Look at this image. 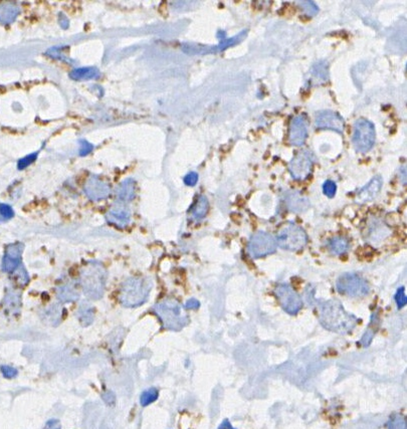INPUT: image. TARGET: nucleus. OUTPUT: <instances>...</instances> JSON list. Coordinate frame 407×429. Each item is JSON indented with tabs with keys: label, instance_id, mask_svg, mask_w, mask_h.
<instances>
[{
	"label": "nucleus",
	"instance_id": "f257e3e1",
	"mask_svg": "<svg viewBox=\"0 0 407 429\" xmlns=\"http://www.w3.org/2000/svg\"><path fill=\"white\" fill-rule=\"evenodd\" d=\"M320 322L327 330L346 334L355 328L357 319L347 313L337 299H330L320 307Z\"/></svg>",
	"mask_w": 407,
	"mask_h": 429
},
{
	"label": "nucleus",
	"instance_id": "f03ea898",
	"mask_svg": "<svg viewBox=\"0 0 407 429\" xmlns=\"http://www.w3.org/2000/svg\"><path fill=\"white\" fill-rule=\"evenodd\" d=\"M107 270L97 262L85 265L80 272V284L83 294L91 299H100L105 293Z\"/></svg>",
	"mask_w": 407,
	"mask_h": 429
},
{
	"label": "nucleus",
	"instance_id": "7ed1b4c3",
	"mask_svg": "<svg viewBox=\"0 0 407 429\" xmlns=\"http://www.w3.org/2000/svg\"><path fill=\"white\" fill-rule=\"evenodd\" d=\"M152 287V282L148 278L131 276L122 284L119 293V301L127 308L139 307L148 299Z\"/></svg>",
	"mask_w": 407,
	"mask_h": 429
},
{
	"label": "nucleus",
	"instance_id": "20e7f679",
	"mask_svg": "<svg viewBox=\"0 0 407 429\" xmlns=\"http://www.w3.org/2000/svg\"><path fill=\"white\" fill-rule=\"evenodd\" d=\"M164 329L180 331L189 323V318L183 307L174 298H166L153 307Z\"/></svg>",
	"mask_w": 407,
	"mask_h": 429
},
{
	"label": "nucleus",
	"instance_id": "39448f33",
	"mask_svg": "<svg viewBox=\"0 0 407 429\" xmlns=\"http://www.w3.org/2000/svg\"><path fill=\"white\" fill-rule=\"evenodd\" d=\"M376 131L372 122L367 119H358L354 124L352 144L358 153H367L373 148Z\"/></svg>",
	"mask_w": 407,
	"mask_h": 429
},
{
	"label": "nucleus",
	"instance_id": "423d86ee",
	"mask_svg": "<svg viewBox=\"0 0 407 429\" xmlns=\"http://www.w3.org/2000/svg\"><path fill=\"white\" fill-rule=\"evenodd\" d=\"M276 244L285 250H301L308 242L306 231L295 223H288L277 233Z\"/></svg>",
	"mask_w": 407,
	"mask_h": 429
},
{
	"label": "nucleus",
	"instance_id": "0eeeda50",
	"mask_svg": "<svg viewBox=\"0 0 407 429\" xmlns=\"http://www.w3.org/2000/svg\"><path fill=\"white\" fill-rule=\"evenodd\" d=\"M336 288L340 294L352 297L365 296L370 292L368 283L362 276L353 272L342 274L337 280Z\"/></svg>",
	"mask_w": 407,
	"mask_h": 429
},
{
	"label": "nucleus",
	"instance_id": "6e6552de",
	"mask_svg": "<svg viewBox=\"0 0 407 429\" xmlns=\"http://www.w3.org/2000/svg\"><path fill=\"white\" fill-rule=\"evenodd\" d=\"M315 163V155L308 149L299 151L290 162L289 170L296 180H304L312 172Z\"/></svg>",
	"mask_w": 407,
	"mask_h": 429
},
{
	"label": "nucleus",
	"instance_id": "1a4fd4ad",
	"mask_svg": "<svg viewBox=\"0 0 407 429\" xmlns=\"http://www.w3.org/2000/svg\"><path fill=\"white\" fill-rule=\"evenodd\" d=\"M276 241L271 234L264 231L254 233L248 242L249 254L258 259L273 253L276 250Z\"/></svg>",
	"mask_w": 407,
	"mask_h": 429
},
{
	"label": "nucleus",
	"instance_id": "9d476101",
	"mask_svg": "<svg viewBox=\"0 0 407 429\" xmlns=\"http://www.w3.org/2000/svg\"><path fill=\"white\" fill-rule=\"evenodd\" d=\"M274 294L277 296L278 301H280L283 310L288 314L296 315L303 308V301L301 296L292 289L290 285H278L274 290Z\"/></svg>",
	"mask_w": 407,
	"mask_h": 429
},
{
	"label": "nucleus",
	"instance_id": "9b49d317",
	"mask_svg": "<svg viewBox=\"0 0 407 429\" xmlns=\"http://www.w3.org/2000/svg\"><path fill=\"white\" fill-rule=\"evenodd\" d=\"M344 126V119L336 112L325 110L319 112L316 116V127L321 130H333L342 134Z\"/></svg>",
	"mask_w": 407,
	"mask_h": 429
},
{
	"label": "nucleus",
	"instance_id": "f8f14e48",
	"mask_svg": "<svg viewBox=\"0 0 407 429\" xmlns=\"http://www.w3.org/2000/svg\"><path fill=\"white\" fill-rule=\"evenodd\" d=\"M85 195L93 201H100L108 198L111 193L110 185L99 176L92 175L83 186Z\"/></svg>",
	"mask_w": 407,
	"mask_h": 429
},
{
	"label": "nucleus",
	"instance_id": "ddd939ff",
	"mask_svg": "<svg viewBox=\"0 0 407 429\" xmlns=\"http://www.w3.org/2000/svg\"><path fill=\"white\" fill-rule=\"evenodd\" d=\"M308 137V120L305 115L296 116L290 126L289 142L293 146H303Z\"/></svg>",
	"mask_w": 407,
	"mask_h": 429
},
{
	"label": "nucleus",
	"instance_id": "4468645a",
	"mask_svg": "<svg viewBox=\"0 0 407 429\" xmlns=\"http://www.w3.org/2000/svg\"><path fill=\"white\" fill-rule=\"evenodd\" d=\"M25 250V244L21 242L11 243L5 249L2 260V269L5 272L12 273L21 265V255Z\"/></svg>",
	"mask_w": 407,
	"mask_h": 429
},
{
	"label": "nucleus",
	"instance_id": "2eb2a0df",
	"mask_svg": "<svg viewBox=\"0 0 407 429\" xmlns=\"http://www.w3.org/2000/svg\"><path fill=\"white\" fill-rule=\"evenodd\" d=\"M106 220L110 224L115 225L119 228H124L130 223L131 212L130 209L122 202L112 206V208L107 212Z\"/></svg>",
	"mask_w": 407,
	"mask_h": 429
},
{
	"label": "nucleus",
	"instance_id": "dca6fc26",
	"mask_svg": "<svg viewBox=\"0 0 407 429\" xmlns=\"http://www.w3.org/2000/svg\"><path fill=\"white\" fill-rule=\"evenodd\" d=\"M382 184L383 180L381 176H375L374 178H372V180L367 185L359 190L357 194V201L360 203H365L375 199L382 188Z\"/></svg>",
	"mask_w": 407,
	"mask_h": 429
},
{
	"label": "nucleus",
	"instance_id": "f3484780",
	"mask_svg": "<svg viewBox=\"0 0 407 429\" xmlns=\"http://www.w3.org/2000/svg\"><path fill=\"white\" fill-rule=\"evenodd\" d=\"M285 202L288 208L295 213H302L310 207L309 199L298 191H288L285 194Z\"/></svg>",
	"mask_w": 407,
	"mask_h": 429
},
{
	"label": "nucleus",
	"instance_id": "a211bd4d",
	"mask_svg": "<svg viewBox=\"0 0 407 429\" xmlns=\"http://www.w3.org/2000/svg\"><path fill=\"white\" fill-rule=\"evenodd\" d=\"M246 34H247V29H244V30L241 31L240 33H238L237 35H234L233 37L228 38L226 36L225 31L219 30L217 32V35L219 38V44L217 47H211L209 49V53H219V52L227 50L235 45H238L246 37Z\"/></svg>",
	"mask_w": 407,
	"mask_h": 429
},
{
	"label": "nucleus",
	"instance_id": "6ab92c4d",
	"mask_svg": "<svg viewBox=\"0 0 407 429\" xmlns=\"http://www.w3.org/2000/svg\"><path fill=\"white\" fill-rule=\"evenodd\" d=\"M116 195L120 202H130L136 196V182L132 178H128L121 182L116 190Z\"/></svg>",
	"mask_w": 407,
	"mask_h": 429
},
{
	"label": "nucleus",
	"instance_id": "aec40b11",
	"mask_svg": "<svg viewBox=\"0 0 407 429\" xmlns=\"http://www.w3.org/2000/svg\"><path fill=\"white\" fill-rule=\"evenodd\" d=\"M56 295L61 303H72L80 298V291L74 282H68L57 287Z\"/></svg>",
	"mask_w": 407,
	"mask_h": 429
},
{
	"label": "nucleus",
	"instance_id": "412c9836",
	"mask_svg": "<svg viewBox=\"0 0 407 429\" xmlns=\"http://www.w3.org/2000/svg\"><path fill=\"white\" fill-rule=\"evenodd\" d=\"M3 308L7 315L16 316L20 312L21 297L20 294L15 291H9L4 297Z\"/></svg>",
	"mask_w": 407,
	"mask_h": 429
},
{
	"label": "nucleus",
	"instance_id": "4be33fe9",
	"mask_svg": "<svg viewBox=\"0 0 407 429\" xmlns=\"http://www.w3.org/2000/svg\"><path fill=\"white\" fill-rule=\"evenodd\" d=\"M101 76V72L95 67H83L73 70L70 74V78L77 81H84L96 80Z\"/></svg>",
	"mask_w": 407,
	"mask_h": 429
},
{
	"label": "nucleus",
	"instance_id": "5701e85b",
	"mask_svg": "<svg viewBox=\"0 0 407 429\" xmlns=\"http://www.w3.org/2000/svg\"><path fill=\"white\" fill-rule=\"evenodd\" d=\"M20 12L18 5L13 2H5L0 4V24L10 25L16 19Z\"/></svg>",
	"mask_w": 407,
	"mask_h": 429
},
{
	"label": "nucleus",
	"instance_id": "b1692460",
	"mask_svg": "<svg viewBox=\"0 0 407 429\" xmlns=\"http://www.w3.org/2000/svg\"><path fill=\"white\" fill-rule=\"evenodd\" d=\"M78 316L80 323L83 327H87L93 323L95 319V309L88 302H82L79 308Z\"/></svg>",
	"mask_w": 407,
	"mask_h": 429
},
{
	"label": "nucleus",
	"instance_id": "393cba45",
	"mask_svg": "<svg viewBox=\"0 0 407 429\" xmlns=\"http://www.w3.org/2000/svg\"><path fill=\"white\" fill-rule=\"evenodd\" d=\"M208 210H209L208 199L205 196L200 195L197 198L193 208H192L191 213H192V216H193L194 219L200 220V219H203L207 215Z\"/></svg>",
	"mask_w": 407,
	"mask_h": 429
},
{
	"label": "nucleus",
	"instance_id": "a878e982",
	"mask_svg": "<svg viewBox=\"0 0 407 429\" xmlns=\"http://www.w3.org/2000/svg\"><path fill=\"white\" fill-rule=\"evenodd\" d=\"M328 248L332 254L340 255L345 253L349 249V241L345 238L336 237L330 240Z\"/></svg>",
	"mask_w": 407,
	"mask_h": 429
},
{
	"label": "nucleus",
	"instance_id": "bb28decb",
	"mask_svg": "<svg viewBox=\"0 0 407 429\" xmlns=\"http://www.w3.org/2000/svg\"><path fill=\"white\" fill-rule=\"evenodd\" d=\"M329 79L328 63L326 61H318L313 67V80L321 81H326Z\"/></svg>",
	"mask_w": 407,
	"mask_h": 429
},
{
	"label": "nucleus",
	"instance_id": "cd10ccee",
	"mask_svg": "<svg viewBox=\"0 0 407 429\" xmlns=\"http://www.w3.org/2000/svg\"><path fill=\"white\" fill-rule=\"evenodd\" d=\"M388 234H389V231H388L386 226L376 223V225L371 230V232H369V240H370L369 241H371V242L382 241L383 240L387 239Z\"/></svg>",
	"mask_w": 407,
	"mask_h": 429
},
{
	"label": "nucleus",
	"instance_id": "c85d7f7f",
	"mask_svg": "<svg viewBox=\"0 0 407 429\" xmlns=\"http://www.w3.org/2000/svg\"><path fill=\"white\" fill-rule=\"evenodd\" d=\"M158 396H159V392L156 388H154V387L149 388L141 394L140 403L143 407L148 406L149 404L155 402L158 399Z\"/></svg>",
	"mask_w": 407,
	"mask_h": 429
},
{
	"label": "nucleus",
	"instance_id": "c756f323",
	"mask_svg": "<svg viewBox=\"0 0 407 429\" xmlns=\"http://www.w3.org/2000/svg\"><path fill=\"white\" fill-rule=\"evenodd\" d=\"M12 273L14 275V281L16 282L17 285H19L21 287H25L28 284L29 276L27 272V269L23 266V264H21Z\"/></svg>",
	"mask_w": 407,
	"mask_h": 429
},
{
	"label": "nucleus",
	"instance_id": "7c9ffc66",
	"mask_svg": "<svg viewBox=\"0 0 407 429\" xmlns=\"http://www.w3.org/2000/svg\"><path fill=\"white\" fill-rule=\"evenodd\" d=\"M406 419L401 414H394L387 423V429H406Z\"/></svg>",
	"mask_w": 407,
	"mask_h": 429
},
{
	"label": "nucleus",
	"instance_id": "2f4dec72",
	"mask_svg": "<svg viewBox=\"0 0 407 429\" xmlns=\"http://www.w3.org/2000/svg\"><path fill=\"white\" fill-rule=\"evenodd\" d=\"M62 311L63 309L58 306V305H54L53 307H51L48 312L46 313V320H49L50 323L54 322V325H56V321H59L61 319V315H62Z\"/></svg>",
	"mask_w": 407,
	"mask_h": 429
},
{
	"label": "nucleus",
	"instance_id": "473e14b6",
	"mask_svg": "<svg viewBox=\"0 0 407 429\" xmlns=\"http://www.w3.org/2000/svg\"><path fill=\"white\" fill-rule=\"evenodd\" d=\"M37 156H38V152H34V153H31L24 158H21L17 163L18 170H24V169L27 168L29 165H31L37 159Z\"/></svg>",
	"mask_w": 407,
	"mask_h": 429
},
{
	"label": "nucleus",
	"instance_id": "72a5a7b5",
	"mask_svg": "<svg viewBox=\"0 0 407 429\" xmlns=\"http://www.w3.org/2000/svg\"><path fill=\"white\" fill-rule=\"evenodd\" d=\"M337 191V185L334 181L332 180H327L324 182L323 184V192L324 194L329 197V198H333L336 194Z\"/></svg>",
	"mask_w": 407,
	"mask_h": 429
},
{
	"label": "nucleus",
	"instance_id": "f704fd0d",
	"mask_svg": "<svg viewBox=\"0 0 407 429\" xmlns=\"http://www.w3.org/2000/svg\"><path fill=\"white\" fill-rule=\"evenodd\" d=\"M298 3H299V5L302 6L303 10H304L307 14H309L310 16H314V15H316V14L318 13V11H319L318 6H317L316 3L313 2V1H299Z\"/></svg>",
	"mask_w": 407,
	"mask_h": 429
},
{
	"label": "nucleus",
	"instance_id": "c9c22d12",
	"mask_svg": "<svg viewBox=\"0 0 407 429\" xmlns=\"http://www.w3.org/2000/svg\"><path fill=\"white\" fill-rule=\"evenodd\" d=\"M79 143H80V146H81L80 147V151H79L80 156H81V157L87 156L88 154H90L93 151L94 146L90 142H88L87 140L81 139V140L79 141Z\"/></svg>",
	"mask_w": 407,
	"mask_h": 429
},
{
	"label": "nucleus",
	"instance_id": "e433bc0d",
	"mask_svg": "<svg viewBox=\"0 0 407 429\" xmlns=\"http://www.w3.org/2000/svg\"><path fill=\"white\" fill-rule=\"evenodd\" d=\"M395 302L397 304L398 309L403 308L406 303H407V298L405 295V292H404V288H399L395 294Z\"/></svg>",
	"mask_w": 407,
	"mask_h": 429
},
{
	"label": "nucleus",
	"instance_id": "4c0bfd02",
	"mask_svg": "<svg viewBox=\"0 0 407 429\" xmlns=\"http://www.w3.org/2000/svg\"><path fill=\"white\" fill-rule=\"evenodd\" d=\"M0 215L4 219H10L14 216V211L10 205L1 203L0 204Z\"/></svg>",
	"mask_w": 407,
	"mask_h": 429
},
{
	"label": "nucleus",
	"instance_id": "58836bf2",
	"mask_svg": "<svg viewBox=\"0 0 407 429\" xmlns=\"http://www.w3.org/2000/svg\"><path fill=\"white\" fill-rule=\"evenodd\" d=\"M0 371H1L3 377L6 379H12V378L16 377L18 374L17 369H15L14 367L8 366V365H2L1 367H0Z\"/></svg>",
	"mask_w": 407,
	"mask_h": 429
},
{
	"label": "nucleus",
	"instance_id": "ea45409f",
	"mask_svg": "<svg viewBox=\"0 0 407 429\" xmlns=\"http://www.w3.org/2000/svg\"><path fill=\"white\" fill-rule=\"evenodd\" d=\"M183 181H184V184L187 185V186H191V187L192 186H195L197 184V182H198V174L196 172H193V171H192V172H189L184 177Z\"/></svg>",
	"mask_w": 407,
	"mask_h": 429
},
{
	"label": "nucleus",
	"instance_id": "a19ab883",
	"mask_svg": "<svg viewBox=\"0 0 407 429\" xmlns=\"http://www.w3.org/2000/svg\"><path fill=\"white\" fill-rule=\"evenodd\" d=\"M373 337H374V332H373L371 329L367 330L366 333L364 334V336H363L362 339H361V344H362L364 347H368V346L370 345V343H371Z\"/></svg>",
	"mask_w": 407,
	"mask_h": 429
},
{
	"label": "nucleus",
	"instance_id": "79ce46f5",
	"mask_svg": "<svg viewBox=\"0 0 407 429\" xmlns=\"http://www.w3.org/2000/svg\"><path fill=\"white\" fill-rule=\"evenodd\" d=\"M199 307H200V303H199L198 299L190 298L186 302L184 308L186 310H197V309H199Z\"/></svg>",
	"mask_w": 407,
	"mask_h": 429
},
{
	"label": "nucleus",
	"instance_id": "37998d69",
	"mask_svg": "<svg viewBox=\"0 0 407 429\" xmlns=\"http://www.w3.org/2000/svg\"><path fill=\"white\" fill-rule=\"evenodd\" d=\"M44 429H61V425L59 420L57 419H51L47 422Z\"/></svg>",
	"mask_w": 407,
	"mask_h": 429
},
{
	"label": "nucleus",
	"instance_id": "c03bdc74",
	"mask_svg": "<svg viewBox=\"0 0 407 429\" xmlns=\"http://www.w3.org/2000/svg\"><path fill=\"white\" fill-rule=\"evenodd\" d=\"M103 399L106 403H108L109 405H112L115 403V395L112 392H107L103 395Z\"/></svg>",
	"mask_w": 407,
	"mask_h": 429
},
{
	"label": "nucleus",
	"instance_id": "a18cd8bd",
	"mask_svg": "<svg viewBox=\"0 0 407 429\" xmlns=\"http://www.w3.org/2000/svg\"><path fill=\"white\" fill-rule=\"evenodd\" d=\"M60 14H61V16H62V18L59 17V25H60V27H61L62 28H68L69 26H70V23H69V20H68L67 16H66L65 14H62V13H60Z\"/></svg>",
	"mask_w": 407,
	"mask_h": 429
},
{
	"label": "nucleus",
	"instance_id": "49530a36",
	"mask_svg": "<svg viewBox=\"0 0 407 429\" xmlns=\"http://www.w3.org/2000/svg\"><path fill=\"white\" fill-rule=\"evenodd\" d=\"M218 429H235V428L230 424V422H229L227 419H225V420H223L222 423L219 425Z\"/></svg>",
	"mask_w": 407,
	"mask_h": 429
}]
</instances>
